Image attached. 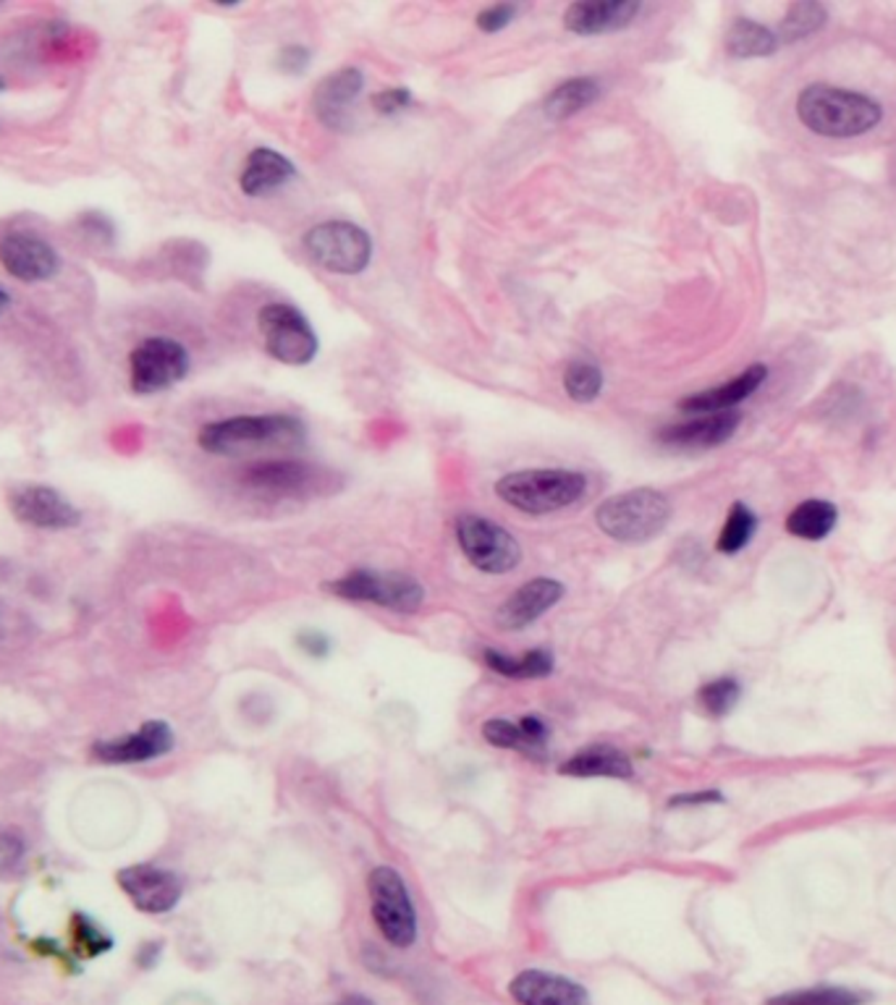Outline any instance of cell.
<instances>
[{"label":"cell","instance_id":"obj_22","mask_svg":"<svg viewBox=\"0 0 896 1005\" xmlns=\"http://www.w3.org/2000/svg\"><path fill=\"white\" fill-rule=\"evenodd\" d=\"M296 178V165L281 152L270 148H254L247 155L239 174V189L247 196H268L289 187Z\"/></svg>","mask_w":896,"mask_h":1005},{"label":"cell","instance_id":"obj_31","mask_svg":"<svg viewBox=\"0 0 896 1005\" xmlns=\"http://www.w3.org/2000/svg\"><path fill=\"white\" fill-rule=\"evenodd\" d=\"M825 9L821 3H812V0H805V3H794L790 11H786L784 22H781V40L786 42H797L803 37L812 35L825 24Z\"/></svg>","mask_w":896,"mask_h":1005},{"label":"cell","instance_id":"obj_19","mask_svg":"<svg viewBox=\"0 0 896 1005\" xmlns=\"http://www.w3.org/2000/svg\"><path fill=\"white\" fill-rule=\"evenodd\" d=\"M742 417L736 411L721 415H695L684 422H673L658 432V443L679 450H708L732 441L740 430Z\"/></svg>","mask_w":896,"mask_h":1005},{"label":"cell","instance_id":"obj_33","mask_svg":"<svg viewBox=\"0 0 896 1005\" xmlns=\"http://www.w3.org/2000/svg\"><path fill=\"white\" fill-rule=\"evenodd\" d=\"M482 739L485 743H491L495 749H508V752H525V754H535L532 749L530 739L522 730V725L506 721V717H493V721L482 723Z\"/></svg>","mask_w":896,"mask_h":1005},{"label":"cell","instance_id":"obj_40","mask_svg":"<svg viewBox=\"0 0 896 1005\" xmlns=\"http://www.w3.org/2000/svg\"><path fill=\"white\" fill-rule=\"evenodd\" d=\"M723 793L721 791H695V793H677V797L669 799L671 810L677 806H697V804H721Z\"/></svg>","mask_w":896,"mask_h":1005},{"label":"cell","instance_id":"obj_37","mask_svg":"<svg viewBox=\"0 0 896 1005\" xmlns=\"http://www.w3.org/2000/svg\"><path fill=\"white\" fill-rule=\"evenodd\" d=\"M517 5L512 3H495L482 9L475 22H478V29L485 31V35H499V31L512 27V22L517 18Z\"/></svg>","mask_w":896,"mask_h":1005},{"label":"cell","instance_id":"obj_20","mask_svg":"<svg viewBox=\"0 0 896 1005\" xmlns=\"http://www.w3.org/2000/svg\"><path fill=\"white\" fill-rule=\"evenodd\" d=\"M508 995L519 1005H590V992L580 982L540 969L519 971L508 984Z\"/></svg>","mask_w":896,"mask_h":1005},{"label":"cell","instance_id":"obj_39","mask_svg":"<svg viewBox=\"0 0 896 1005\" xmlns=\"http://www.w3.org/2000/svg\"><path fill=\"white\" fill-rule=\"evenodd\" d=\"M296 645L299 650L315 660H323L330 654V639L323 632H317V628H304L302 634H296Z\"/></svg>","mask_w":896,"mask_h":1005},{"label":"cell","instance_id":"obj_15","mask_svg":"<svg viewBox=\"0 0 896 1005\" xmlns=\"http://www.w3.org/2000/svg\"><path fill=\"white\" fill-rule=\"evenodd\" d=\"M0 265L22 283H46L59 276L61 257L35 233H9L0 239Z\"/></svg>","mask_w":896,"mask_h":1005},{"label":"cell","instance_id":"obj_30","mask_svg":"<svg viewBox=\"0 0 896 1005\" xmlns=\"http://www.w3.org/2000/svg\"><path fill=\"white\" fill-rule=\"evenodd\" d=\"M758 532V517L745 506V502H734L729 511L727 524H723L721 534H718V552L723 556H736L749 545V539Z\"/></svg>","mask_w":896,"mask_h":1005},{"label":"cell","instance_id":"obj_43","mask_svg":"<svg viewBox=\"0 0 896 1005\" xmlns=\"http://www.w3.org/2000/svg\"><path fill=\"white\" fill-rule=\"evenodd\" d=\"M9 307H11V296H9V294H5V291H3V289H0V315H3V311H5V309H9Z\"/></svg>","mask_w":896,"mask_h":1005},{"label":"cell","instance_id":"obj_17","mask_svg":"<svg viewBox=\"0 0 896 1005\" xmlns=\"http://www.w3.org/2000/svg\"><path fill=\"white\" fill-rule=\"evenodd\" d=\"M362 87H365V74L354 66L328 74L313 92V107L317 120L336 131L349 129V126H352L354 100L362 94Z\"/></svg>","mask_w":896,"mask_h":1005},{"label":"cell","instance_id":"obj_36","mask_svg":"<svg viewBox=\"0 0 896 1005\" xmlns=\"http://www.w3.org/2000/svg\"><path fill=\"white\" fill-rule=\"evenodd\" d=\"M74 940L85 956H100L111 947V938H105L98 925H92L87 917H74Z\"/></svg>","mask_w":896,"mask_h":1005},{"label":"cell","instance_id":"obj_41","mask_svg":"<svg viewBox=\"0 0 896 1005\" xmlns=\"http://www.w3.org/2000/svg\"><path fill=\"white\" fill-rule=\"evenodd\" d=\"M157 956H161V943H144L142 947H139L137 962L139 966H152L157 962Z\"/></svg>","mask_w":896,"mask_h":1005},{"label":"cell","instance_id":"obj_12","mask_svg":"<svg viewBox=\"0 0 896 1005\" xmlns=\"http://www.w3.org/2000/svg\"><path fill=\"white\" fill-rule=\"evenodd\" d=\"M118 888L144 914L174 912L184 895L181 875L165 867H155V864H131V867L121 869Z\"/></svg>","mask_w":896,"mask_h":1005},{"label":"cell","instance_id":"obj_25","mask_svg":"<svg viewBox=\"0 0 896 1005\" xmlns=\"http://www.w3.org/2000/svg\"><path fill=\"white\" fill-rule=\"evenodd\" d=\"M482 660H485V665L491 667L495 676L514 680L548 678L553 667H556V660H553L551 650H545V647L527 650L525 654H519V658H512V654L488 647V650H482Z\"/></svg>","mask_w":896,"mask_h":1005},{"label":"cell","instance_id":"obj_32","mask_svg":"<svg viewBox=\"0 0 896 1005\" xmlns=\"http://www.w3.org/2000/svg\"><path fill=\"white\" fill-rule=\"evenodd\" d=\"M740 697H742V686H740V680L732 676L714 678L710 684L701 686V691H697V702H701V708L708 712L710 717L729 715V712L740 704Z\"/></svg>","mask_w":896,"mask_h":1005},{"label":"cell","instance_id":"obj_6","mask_svg":"<svg viewBox=\"0 0 896 1005\" xmlns=\"http://www.w3.org/2000/svg\"><path fill=\"white\" fill-rule=\"evenodd\" d=\"M370 914L378 932L393 947H412L417 940V908L399 869L380 864L367 877Z\"/></svg>","mask_w":896,"mask_h":1005},{"label":"cell","instance_id":"obj_42","mask_svg":"<svg viewBox=\"0 0 896 1005\" xmlns=\"http://www.w3.org/2000/svg\"><path fill=\"white\" fill-rule=\"evenodd\" d=\"M336 1005H375L370 997H365V995H346L344 1001H339Z\"/></svg>","mask_w":896,"mask_h":1005},{"label":"cell","instance_id":"obj_21","mask_svg":"<svg viewBox=\"0 0 896 1005\" xmlns=\"http://www.w3.org/2000/svg\"><path fill=\"white\" fill-rule=\"evenodd\" d=\"M768 370L762 365L747 367L745 372L736 374L729 383L708 387V391L692 393V396L679 400V409L687 415H721V411H732L736 404L758 393V387L766 383Z\"/></svg>","mask_w":896,"mask_h":1005},{"label":"cell","instance_id":"obj_1","mask_svg":"<svg viewBox=\"0 0 896 1005\" xmlns=\"http://www.w3.org/2000/svg\"><path fill=\"white\" fill-rule=\"evenodd\" d=\"M797 116L807 129L821 137L847 139L875 129L883 111L868 94L831 85H810L799 92Z\"/></svg>","mask_w":896,"mask_h":1005},{"label":"cell","instance_id":"obj_10","mask_svg":"<svg viewBox=\"0 0 896 1005\" xmlns=\"http://www.w3.org/2000/svg\"><path fill=\"white\" fill-rule=\"evenodd\" d=\"M257 328L268 356L289 367H304L317 356V335L307 317L283 302H270L257 311Z\"/></svg>","mask_w":896,"mask_h":1005},{"label":"cell","instance_id":"obj_13","mask_svg":"<svg viewBox=\"0 0 896 1005\" xmlns=\"http://www.w3.org/2000/svg\"><path fill=\"white\" fill-rule=\"evenodd\" d=\"M176 736L165 721H148L137 730L116 739H103L92 743V756L105 765H142V762L161 760L174 749Z\"/></svg>","mask_w":896,"mask_h":1005},{"label":"cell","instance_id":"obj_3","mask_svg":"<svg viewBox=\"0 0 896 1005\" xmlns=\"http://www.w3.org/2000/svg\"><path fill=\"white\" fill-rule=\"evenodd\" d=\"M588 476L575 469H519L495 482V495L527 517H548L580 502Z\"/></svg>","mask_w":896,"mask_h":1005},{"label":"cell","instance_id":"obj_29","mask_svg":"<svg viewBox=\"0 0 896 1005\" xmlns=\"http://www.w3.org/2000/svg\"><path fill=\"white\" fill-rule=\"evenodd\" d=\"M603 385H606L603 370L590 359H575L564 372V393L577 404H593L601 398Z\"/></svg>","mask_w":896,"mask_h":1005},{"label":"cell","instance_id":"obj_23","mask_svg":"<svg viewBox=\"0 0 896 1005\" xmlns=\"http://www.w3.org/2000/svg\"><path fill=\"white\" fill-rule=\"evenodd\" d=\"M558 773L564 778H614V780H629L634 775L632 760H629L627 752L621 749L608 747V743H593V747H584L577 754H571L569 760H564L558 765Z\"/></svg>","mask_w":896,"mask_h":1005},{"label":"cell","instance_id":"obj_38","mask_svg":"<svg viewBox=\"0 0 896 1005\" xmlns=\"http://www.w3.org/2000/svg\"><path fill=\"white\" fill-rule=\"evenodd\" d=\"M310 63H313V50H310L307 44L291 42V44H283L281 53H278L276 68L286 76H299L307 72Z\"/></svg>","mask_w":896,"mask_h":1005},{"label":"cell","instance_id":"obj_7","mask_svg":"<svg viewBox=\"0 0 896 1005\" xmlns=\"http://www.w3.org/2000/svg\"><path fill=\"white\" fill-rule=\"evenodd\" d=\"M302 244L310 259L333 276H359L373 259L370 233L349 220L317 222L304 233Z\"/></svg>","mask_w":896,"mask_h":1005},{"label":"cell","instance_id":"obj_16","mask_svg":"<svg viewBox=\"0 0 896 1005\" xmlns=\"http://www.w3.org/2000/svg\"><path fill=\"white\" fill-rule=\"evenodd\" d=\"M564 595H567V587H564L561 582H556V578H530V582L519 584V587L501 602L499 613H495V623H499L504 632H522L530 623L543 619L551 608H556L558 602L564 600Z\"/></svg>","mask_w":896,"mask_h":1005},{"label":"cell","instance_id":"obj_24","mask_svg":"<svg viewBox=\"0 0 896 1005\" xmlns=\"http://www.w3.org/2000/svg\"><path fill=\"white\" fill-rule=\"evenodd\" d=\"M597 98H601V81L593 76H575V79L561 81L545 94L543 116L553 124H561V120L575 118L577 113L595 105Z\"/></svg>","mask_w":896,"mask_h":1005},{"label":"cell","instance_id":"obj_4","mask_svg":"<svg viewBox=\"0 0 896 1005\" xmlns=\"http://www.w3.org/2000/svg\"><path fill=\"white\" fill-rule=\"evenodd\" d=\"M671 500L653 487H634L611 495L595 508V524L621 545H645L671 521Z\"/></svg>","mask_w":896,"mask_h":1005},{"label":"cell","instance_id":"obj_5","mask_svg":"<svg viewBox=\"0 0 896 1005\" xmlns=\"http://www.w3.org/2000/svg\"><path fill=\"white\" fill-rule=\"evenodd\" d=\"M326 591L349 602H370L391 613H417L425 602V587L419 578L404 571L354 569L326 584Z\"/></svg>","mask_w":896,"mask_h":1005},{"label":"cell","instance_id":"obj_34","mask_svg":"<svg viewBox=\"0 0 896 1005\" xmlns=\"http://www.w3.org/2000/svg\"><path fill=\"white\" fill-rule=\"evenodd\" d=\"M24 858H27V843H24L22 832L0 825V875H16L22 869Z\"/></svg>","mask_w":896,"mask_h":1005},{"label":"cell","instance_id":"obj_18","mask_svg":"<svg viewBox=\"0 0 896 1005\" xmlns=\"http://www.w3.org/2000/svg\"><path fill=\"white\" fill-rule=\"evenodd\" d=\"M643 11L638 0H580L564 11V27L577 37L611 35L627 29Z\"/></svg>","mask_w":896,"mask_h":1005},{"label":"cell","instance_id":"obj_26","mask_svg":"<svg viewBox=\"0 0 896 1005\" xmlns=\"http://www.w3.org/2000/svg\"><path fill=\"white\" fill-rule=\"evenodd\" d=\"M836 521H838V511L834 502L812 498V500L799 502L790 517H786V532L799 539L818 543V539H825L831 532H834Z\"/></svg>","mask_w":896,"mask_h":1005},{"label":"cell","instance_id":"obj_27","mask_svg":"<svg viewBox=\"0 0 896 1005\" xmlns=\"http://www.w3.org/2000/svg\"><path fill=\"white\" fill-rule=\"evenodd\" d=\"M779 48V37L753 18H736L727 31V50L734 59H766Z\"/></svg>","mask_w":896,"mask_h":1005},{"label":"cell","instance_id":"obj_35","mask_svg":"<svg viewBox=\"0 0 896 1005\" xmlns=\"http://www.w3.org/2000/svg\"><path fill=\"white\" fill-rule=\"evenodd\" d=\"M412 103H415V94H412L406 87L380 89V92H375L370 98L373 111L380 113V116H386V118H393V116H399V113L409 111Z\"/></svg>","mask_w":896,"mask_h":1005},{"label":"cell","instance_id":"obj_14","mask_svg":"<svg viewBox=\"0 0 896 1005\" xmlns=\"http://www.w3.org/2000/svg\"><path fill=\"white\" fill-rule=\"evenodd\" d=\"M11 511L22 524L35 526V530H72L81 521L79 508L74 506L66 495L48 485H22L11 493L9 498Z\"/></svg>","mask_w":896,"mask_h":1005},{"label":"cell","instance_id":"obj_11","mask_svg":"<svg viewBox=\"0 0 896 1005\" xmlns=\"http://www.w3.org/2000/svg\"><path fill=\"white\" fill-rule=\"evenodd\" d=\"M328 469L315 467L310 461L296 459H270L252 463L241 474V485L263 498H313V495L326 493L330 480ZM336 480V476H333Z\"/></svg>","mask_w":896,"mask_h":1005},{"label":"cell","instance_id":"obj_9","mask_svg":"<svg viewBox=\"0 0 896 1005\" xmlns=\"http://www.w3.org/2000/svg\"><path fill=\"white\" fill-rule=\"evenodd\" d=\"M192 370L187 346L165 335L139 341L129 354V385L137 396H152L179 385Z\"/></svg>","mask_w":896,"mask_h":1005},{"label":"cell","instance_id":"obj_2","mask_svg":"<svg viewBox=\"0 0 896 1005\" xmlns=\"http://www.w3.org/2000/svg\"><path fill=\"white\" fill-rule=\"evenodd\" d=\"M307 428L291 415H239L207 422L197 435V445L210 456H239L257 448H289L299 445Z\"/></svg>","mask_w":896,"mask_h":1005},{"label":"cell","instance_id":"obj_8","mask_svg":"<svg viewBox=\"0 0 896 1005\" xmlns=\"http://www.w3.org/2000/svg\"><path fill=\"white\" fill-rule=\"evenodd\" d=\"M454 534L464 558L482 574L504 576L522 563L519 539L501 524H495L493 519L478 517V513H462L454 524Z\"/></svg>","mask_w":896,"mask_h":1005},{"label":"cell","instance_id":"obj_28","mask_svg":"<svg viewBox=\"0 0 896 1005\" xmlns=\"http://www.w3.org/2000/svg\"><path fill=\"white\" fill-rule=\"evenodd\" d=\"M868 992L844 988V984H812V988L790 990L766 1001V1005H866Z\"/></svg>","mask_w":896,"mask_h":1005}]
</instances>
